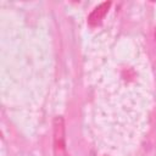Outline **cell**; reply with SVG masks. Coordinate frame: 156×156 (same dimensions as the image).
Returning <instances> with one entry per match:
<instances>
[{
  "instance_id": "1",
  "label": "cell",
  "mask_w": 156,
  "mask_h": 156,
  "mask_svg": "<svg viewBox=\"0 0 156 156\" xmlns=\"http://www.w3.org/2000/svg\"><path fill=\"white\" fill-rule=\"evenodd\" d=\"M65 121L62 116H57L54 119V155L68 156L65 141Z\"/></svg>"
},
{
  "instance_id": "2",
  "label": "cell",
  "mask_w": 156,
  "mask_h": 156,
  "mask_svg": "<svg viewBox=\"0 0 156 156\" xmlns=\"http://www.w3.org/2000/svg\"><path fill=\"white\" fill-rule=\"evenodd\" d=\"M110 5H111V2H102V4H100L99 6H96V7L93 10V12L89 15V18H88L89 24H91V26L99 24V23L101 22V20L104 18V16L106 15V12H107Z\"/></svg>"
},
{
  "instance_id": "3",
  "label": "cell",
  "mask_w": 156,
  "mask_h": 156,
  "mask_svg": "<svg viewBox=\"0 0 156 156\" xmlns=\"http://www.w3.org/2000/svg\"><path fill=\"white\" fill-rule=\"evenodd\" d=\"M155 40H156V30H155Z\"/></svg>"
}]
</instances>
